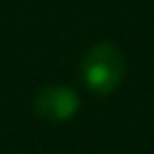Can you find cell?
I'll return each instance as SVG.
<instances>
[{
  "label": "cell",
  "instance_id": "obj_1",
  "mask_svg": "<svg viewBox=\"0 0 154 154\" xmlns=\"http://www.w3.org/2000/svg\"><path fill=\"white\" fill-rule=\"evenodd\" d=\"M80 75L90 93L105 98L121 85L123 75H126V57L116 44L100 41L85 51L82 62H80Z\"/></svg>",
  "mask_w": 154,
  "mask_h": 154
},
{
  "label": "cell",
  "instance_id": "obj_2",
  "mask_svg": "<svg viewBox=\"0 0 154 154\" xmlns=\"http://www.w3.org/2000/svg\"><path fill=\"white\" fill-rule=\"evenodd\" d=\"M36 113L44 121L64 123L69 118H75L80 110V95L67 85H49L36 95Z\"/></svg>",
  "mask_w": 154,
  "mask_h": 154
}]
</instances>
